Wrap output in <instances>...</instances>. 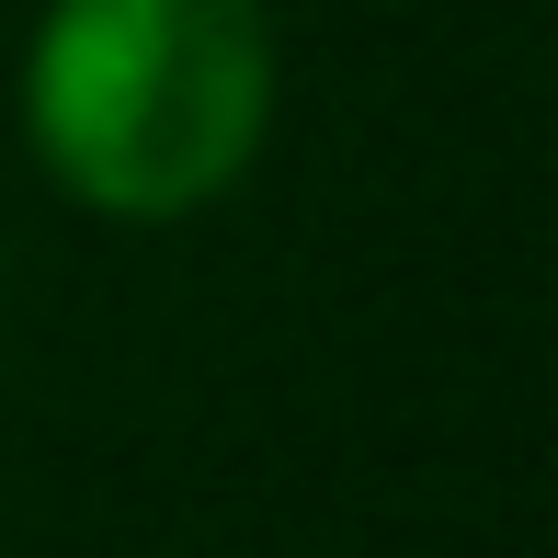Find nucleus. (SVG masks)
<instances>
[{
	"label": "nucleus",
	"instance_id": "f257e3e1",
	"mask_svg": "<svg viewBox=\"0 0 558 558\" xmlns=\"http://www.w3.org/2000/svg\"><path fill=\"white\" fill-rule=\"evenodd\" d=\"M23 125L69 206L171 228L217 206L274 137L263 0H46L23 46Z\"/></svg>",
	"mask_w": 558,
	"mask_h": 558
}]
</instances>
